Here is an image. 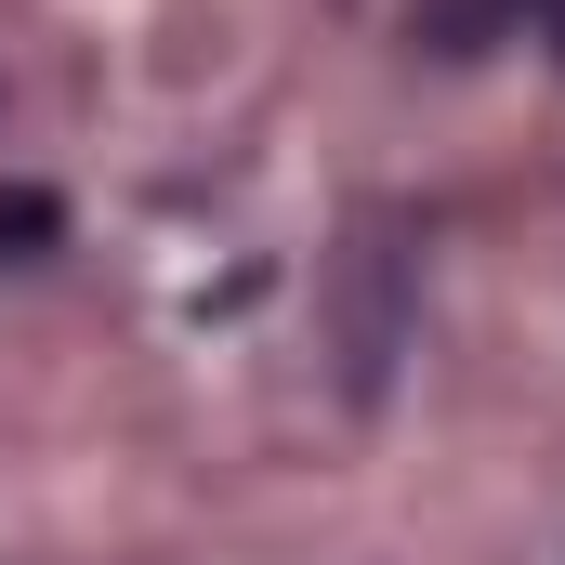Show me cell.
Returning a JSON list of instances; mask_svg holds the SVG:
<instances>
[{"mask_svg":"<svg viewBox=\"0 0 565 565\" xmlns=\"http://www.w3.org/2000/svg\"><path fill=\"white\" fill-rule=\"evenodd\" d=\"M26 237H53V198L26 184V198H0V250H26Z\"/></svg>","mask_w":565,"mask_h":565,"instance_id":"6da1fadb","label":"cell"},{"mask_svg":"<svg viewBox=\"0 0 565 565\" xmlns=\"http://www.w3.org/2000/svg\"><path fill=\"white\" fill-rule=\"evenodd\" d=\"M540 13H553V26H565V0H540Z\"/></svg>","mask_w":565,"mask_h":565,"instance_id":"7a4b0ae2","label":"cell"}]
</instances>
